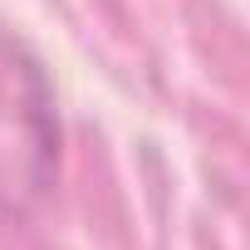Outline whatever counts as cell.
<instances>
[{
    "mask_svg": "<svg viewBox=\"0 0 250 250\" xmlns=\"http://www.w3.org/2000/svg\"><path fill=\"white\" fill-rule=\"evenodd\" d=\"M59 177V118L35 54L0 35V216H30Z\"/></svg>",
    "mask_w": 250,
    "mask_h": 250,
    "instance_id": "obj_1",
    "label": "cell"
}]
</instances>
